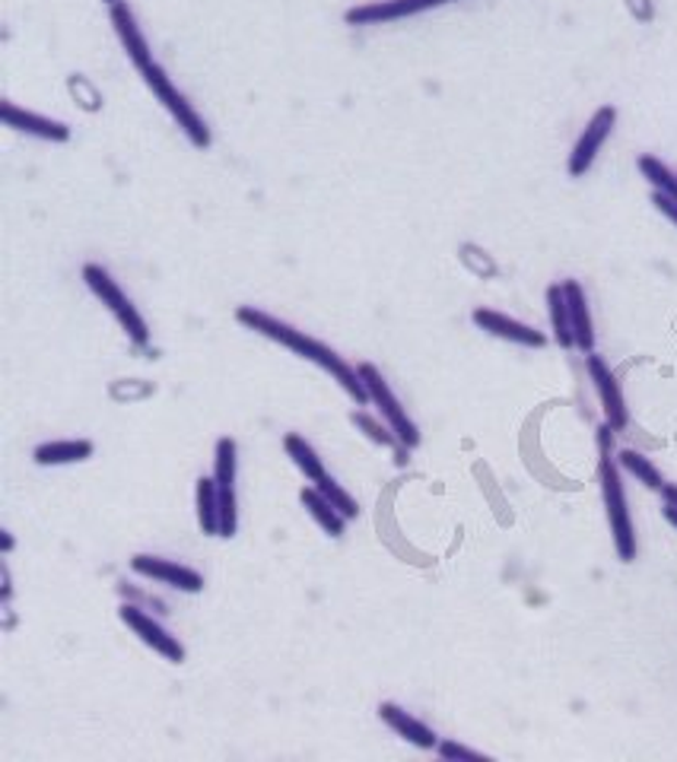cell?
<instances>
[{"instance_id": "30bf717a", "label": "cell", "mask_w": 677, "mask_h": 762, "mask_svg": "<svg viewBox=\"0 0 677 762\" xmlns=\"http://www.w3.org/2000/svg\"><path fill=\"white\" fill-rule=\"evenodd\" d=\"M118 617H121V623L128 626V630L135 632L137 638L143 642V645H150L156 655H163L166 661L172 664H182L185 661V645L178 642V635H172L166 626H160L153 617H147L140 607H131V603H125L121 610H118Z\"/></svg>"}, {"instance_id": "7c38bea8", "label": "cell", "mask_w": 677, "mask_h": 762, "mask_svg": "<svg viewBox=\"0 0 677 762\" xmlns=\"http://www.w3.org/2000/svg\"><path fill=\"white\" fill-rule=\"evenodd\" d=\"M471 321H475L480 331H487L490 337H500V340H509V343H518V347H528V350H541L547 347V333L525 325V321H515L503 312H493V308H475L471 312Z\"/></svg>"}, {"instance_id": "4dcf8cb0", "label": "cell", "mask_w": 677, "mask_h": 762, "mask_svg": "<svg viewBox=\"0 0 677 762\" xmlns=\"http://www.w3.org/2000/svg\"><path fill=\"white\" fill-rule=\"evenodd\" d=\"M105 7H115V3H121V0H102Z\"/></svg>"}, {"instance_id": "52a82bcc", "label": "cell", "mask_w": 677, "mask_h": 762, "mask_svg": "<svg viewBox=\"0 0 677 762\" xmlns=\"http://www.w3.org/2000/svg\"><path fill=\"white\" fill-rule=\"evenodd\" d=\"M585 368H588V378L595 385V395L602 400L605 423L614 432H623L630 426V410H627V398H623V388H620L617 375L610 372V365L598 353H585Z\"/></svg>"}, {"instance_id": "9c48e42d", "label": "cell", "mask_w": 677, "mask_h": 762, "mask_svg": "<svg viewBox=\"0 0 677 762\" xmlns=\"http://www.w3.org/2000/svg\"><path fill=\"white\" fill-rule=\"evenodd\" d=\"M445 3H455V0H375V3H363V7H350L343 13V23L347 26H382V23H398L407 16L436 10Z\"/></svg>"}, {"instance_id": "4316f807", "label": "cell", "mask_w": 677, "mask_h": 762, "mask_svg": "<svg viewBox=\"0 0 677 762\" xmlns=\"http://www.w3.org/2000/svg\"><path fill=\"white\" fill-rule=\"evenodd\" d=\"M623 3H627L630 16H633L637 23H652V20H655V3H652V0H623Z\"/></svg>"}, {"instance_id": "7a4b0ae2", "label": "cell", "mask_w": 677, "mask_h": 762, "mask_svg": "<svg viewBox=\"0 0 677 762\" xmlns=\"http://www.w3.org/2000/svg\"><path fill=\"white\" fill-rule=\"evenodd\" d=\"M610 445H614V430L605 423L598 430V448H602L598 483H602V499H605L610 540H614L617 560L633 563L637 560V530H633V518H630V502H627V490H623L620 465H617V458H610Z\"/></svg>"}, {"instance_id": "9a60e30c", "label": "cell", "mask_w": 677, "mask_h": 762, "mask_svg": "<svg viewBox=\"0 0 677 762\" xmlns=\"http://www.w3.org/2000/svg\"><path fill=\"white\" fill-rule=\"evenodd\" d=\"M378 718L395 730L398 737H405L407 743H413L417 750H436L440 747V737L427 728L423 722H417L410 712H405L401 705H395V702H382L378 705Z\"/></svg>"}, {"instance_id": "d6986e66", "label": "cell", "mask_w": 677, "mask_h": 762, "mask_svg": "<svg viewBox=\"0 0 677 762\" xmlns=\"http://www.w3.org/2000/svg\"><path fill=\"white\" fill-rule=\"evenodd\" d=\"M547 315H550V331H553L557 347L573 350L576 337H573V325H570V305H567L563 283H550L547 286Z\"/></svg>"}, {"instance_id": "6da1fadb", "label": "cell", "mask_w": 677, "mask_h": 762, "mask_svg": "<svg viewBox=\"0 0 677 762\" xmlns=\"http://www.w3.org/2000/svg\"><path fill=\"white\" fill-rule=\"evenodd\" d=\"M236 321L242 325V328L261 333V337H268V340H273V343H280V347H287V350H293L300 360L315 363L322 372H328V375H331V382H338L340 388H343L350 398L357 400L360 407H366V403H370V395H366V385H363L360 372H357L350 363H343L338 353H335L331 347H325L322 340L308 337L305 331H296L293 325H287V321L273 318V315L261 312V308H255V305H238Z\"/></svg>"}, {"instance_id": "5bb4252c", "label": "cell", "mask_w": 677, "mask_h": 762, "mask_svg": "<svg viewBox=\"0 0 677 762\" xmlns=\"http://www.w3.org/2000/svg\"><path fill=\"white\" fill-rule=\"evenodd\" d=\"M0 121L7 128L20 133H30V137H38V140H51V143H68L70 128L65 121H55V118H45V115H35V112H26L13 102H3L0 105Z\"/></svg>"}, {"instance_id": "cb8c5ba5", "label": "cell", "mask_w": 677, "mask_h": 762, "mask_svg": "<svg viewBox=\"0 0 677 762\" xmlns=\"http://www.w3.org/2000/svg\"><path fill=\"white\" fill-rule=\"evenodd\" d=\"M315 486H318V490H322V493L328 496V502H331V505L338 508V512H340V515H343V518H347V521H353V518L360 515V505H357V499L350 496L347 490H340L338 480H335L331 473H325V477H322V480H318Z\"/></svg>"}, {"instance_id": "7402d4cb", "label": "cell", "mask_w": 677, "mask_h": 762, "mask_svg": "<svg viewBox=\"0 0 677 762\" xmlns=\"http://www.w3.org/2000/svg\"><path fill=\"white\" fill-rule=\"evenodd\" d=\"M198 525L207 537H220V493H217V480L201 477L198 480Z\"/></svg>"}, {"instance_id": "f1b7e54d", "label": "cell", "mask_w": 677, "mask_h": 762, "mask_svg": "<svg viewBox=\"0 0 677 762\" xmlns=\"http://www.w3.org/2000/svg\"><path fill=\"white\" fill-rule=\"evenodd\" d=\"M662 499H665V505L677 508V483H665V486H662Z\"/></svg>"}, {"instance_id": "5b68a950", "label": "cell", "mask_w": 677, "mask_h": 762, "mask_svg": "<svg viewBox=\"0 0 677 762\" xmlns=\"http://www.w3.org/2000/svg\"><path fill=\"white\" fill-rule=\"evenodd\" d=\"M357 372H360V378H363V385H366L370 403L378 410L382 423H388V430L398 435V442L405 445L407 452L417 448V445H420V430H417V423L407 417V410L401 407V400L395 398V391L388 388L385 375H382L373 363H360L357 365Z\"/></svg>"}, {"instance_id": "44dd1931", "label": "cell", "mask_w": 677, "mask_h": 762, "mask_svg": "<svg viewBox=\"0 0 677 762\" xmlns=\"http://www.w3.org/2000/svg\"><path fill=\"white\" fill-rule=\"evenodd\" d=\"M617 465H620V470H627L630 477H637L645 490L662 493V486L668 483V480L662 477V470L652 465V458H645L643 452H637V448H620V452H617Z\"/></svg>"}, {"instance_id": "8992f818", "label": "cell", "mask_w": 677, "mask_h": 762, "mask_svg": "<svg viewBox=\"0 0 677 762\" xmlns=\"http://www.w3.org/2000/svg\"><path fill=\"white\" fill-rule=\"evenodd\" d=\"M236 467V438H230V435L217 438V452H213V480H217V493H220V537H236L238 528Z\"/></svg>"}, {"instance_id": "e0dca14e", "label": "cell", "mask_w": 677, "mask_h": 762, "mask_svg": "<svg viewBox=\"0 0 677 762\" xmlns=\"http://www.w3.org/2000/svg\"><path fill=\"white\" fill-rule=\"evenodd\" d=\"M96 445L90 438H61V442H42L33 452V461L38 467H58V465H77L93 458Z\"/></svg>"}, {"instance_id": "4fadbf2b", "label": "cell", "mask_w": 677, "mask_h": 762, "mask_svg": "<svg viewBox=\"0 0 677 762\" xmlns=\"http://www.w3.org/2000/svg\"><path fill=\"white\" fill-rule=\"evenodd\" d=\"M108 20H112V26H115V35H118V42H121V48H125L128 61H131L137 70H147V67L153 65L150 42H147V35L140 33L135 10L128 7V0H121V3H115V7H108Z\"/></svg>"}, {"instance_id": "ffe728a7", "label": "cell", "mask_w": 677, "mask_h": 762, "mask_svg": "<svg viewBox=\"0 0 677 762\" xmlns=\"http://www.w3.org/2000/svg\"><path fill=\"white\" fill-rule=\"evenodd\" d=\"M283 452H287V458H290L293 465L303 470L308 483H318V480L328 473V470H325V461L318 458V452L305 442L300 432H287V435H283Z\"/></svg>"}, {"instance_id": "8fae6325", "label": "cell", "mask_w": 677, "mask_h": 762, "mask_svg": "<svg viewBox=\"0 0 677 762\" xmlns=\"http://www.w3.org/2000/svg\"><path fill=\"white\" fill-rule=\"evenodd\" d=\"M131 572L140 575V578L170 585V588L185 591V595H198V591H203L201 572H195V568H188V565L170 563V560H160V556L137 553V556H131Z\"/></svg>"}, {"instance_id": "2e32d148", "label": "cell", "mask_w": 677, "mask_h": 762, "mask_svg": "<svg viewBox=\"0 0 677 762\" xmlns=\"http://www.w3.org/2000/svg\"><path fill=\"white\" fill-rule=\"evenodd\" d=\"M563 293H567V305H570V325H573V337H576V350L595 353V325H592L585 286L579 280H563Z\"/></svg>"}, {"instance_id": "484cf974", "label": "cell", "mask_w": 677, "mask_h": 762, "mask_svg": "<svg viewBox=\"0 0 677 762\" xmlns=\"http://www.w3.org/2000/svg\"><path fill=\"white\" fill-rule=\"evenodd\" d=\"M436 753H440L442 760H465V762H487L490 760V757L477 753V750H471V747H462V743H455V740H440Z\"/></svg>"}, {"instance_id": "277c9868", "label": "cell", "mask_w": 677, "mask_h": 762, "mask_svg": "<svg viewBox=\"0 0 677 762\" xmlns=\"http://www.w3.org/2000/svg\"><path fill=\"white\" fill-rule=\"evenodd\" d=\"M83 283H86L90 293L112 312V318L121 325V331L128 333V340H131L135 347H147V343H150V328H147V321L140 318L135 302L125 296V290L112 280V273H108L105 267L83 265Z\"/></svg>"}, {"instance_id": "603a6c76", "label": "cell", "mask_w": 677, "mask_h": 762, "mask_svg": "<svg viewBox=\"0 0 677 762\" xmlns=\"http://www.w3.org/2000/svg\"><path fill=\"white\" fill-rule=\"evenodd\" d=\"M637 168H640V175H643L645 181L652 185V191H658V195H668V198H677V175L672 172V168L665 166L658 156L643 153V156L637 160Z\"/></svg>"}, {"instance_id": "ac0fdd59", "label": "cell", "mask_w": 677, "mask_h": 762, "mask_svg": "<svg viewBox=\"0 0 677 762\" xmlns=\"http://www.w3.org/2000/svg\"><path fill=\"white\" fill-rule=\"evenodd\" d=\"M300 502L305 505V512L312 515V521L325 530L328 537H340V534H343V528H347V518H343L338 508L328 502V496H325L315 483L300 490Z\"/></svg>"}, {"instance_id": "3957f363", "label": "cell", "mask_w": 677, "mask_h": 762, "mask_svg": "<svg viewBox=\"0 0 677 762\" xmlns=\"http://www.w3.org/2000/svg\"><path fill=\"white\" fill-rule=\"evenodd\" d=\"M140 77H143V83L150 86V93L156 96V102H163V108L170 112L172 121L178 125V131L188 137V143H191L195 150H207V146H210V131H207L201 115L195 112V105L175 90L170 73L153 61L147 70H140Z\"/></svg>"}, {"instance_id": "ba28073f", "label": "cell", "mask_w": 677, "mask_h": 762, "mask_svg": "<svg viewBox=\"0 0 677 762\" xmlns=\"http://www.w3.org/2000/svg\"><path fill=\"white\" fill-rule=\"evenodd\" d=\"M614 125H617V108H614V105H602V108L588 118L585 131L579 133L576 146H573V153H570V163H567L570 178H582L588 168L595 166V160H598L605 140H608L610 131H614Z\"/></svg>"}, {"instance_id": "f546056e", "label": "cell", "mask_w": 677, "mask_h": 762, "mask_svg": "<svg viewBox=\"0 0 677 762\" xmlns=\"http://www.w3.org/2000/svg\"><path fill=\"white\" fill-rule=\"evenodd\" d=\"M665 521L672 525V528L677 530V508H672V505H665Z\"/></svg>"}, {"instance_id": "83f0119b", "label": "cell", "mask_w": 677, "mask_h": 762, "mask_svg": "<svg viewBox=\"0 0 677 762\" xmlns=\"http://www.w3.org/2000/svg\"><path fill=\"white\" fill-rule=\"evenodd\" d=\"M652 203H655V210H658L662 216H668V220L677 226V198H668V195L652 191Z\"/></svg>"}, {"instance_id": "d4e9b609", "label": "cell", "mask_w": 677, "mask_h": 762, "mask_svg": "<svg viewBox=\"0 0 677 762\" xmlns=\"http://www.w3.org/2000/svg\"><path fill=\"white\" fill-rule=\"evenodd\" d=\"M350 420H353V423H357L360 430L366 432V435H370L373 442H378V445H385V448H392V445L405 448V445L398 442V435L388 430V423H378V420H373L370 413H363V410H353V413H350Z\"/></svg>"}]
</instances>
